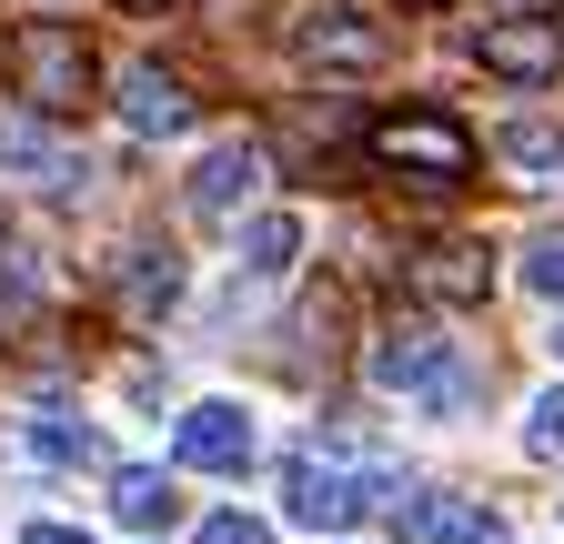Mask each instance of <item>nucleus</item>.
Instances as JSON below:
<instances>
[{
	"label": "nucleus",
	"instance_id": "1",
	"mask_svg": "<svg viewBox=\"0 0 564 544\" xmlns=\"http://www.w3.org/2000/svg\"><path fill=\"white\" fill-rule=\"evenodd\" d=\"M364 373H373L383 393L423 403L434 424H454V414H474V403H484V373L444 344L434 323H383V333H373V353H364Z\"/></svg>",
	"mask_w": 564,
	"mask_h": 544
},
{
	"label": "nucleus",
	"instance_id": "2",
	"mask_svg": "<svg viewBox=\"0 0 564 544\" xmlns=\"http://www.w3.org/2000/svg\"><path fill=\"white\" fill-rule=\"evenodd\" d=\"M282 514L313 524V534H343L352 514H413V485L393 464H343V454H293L282 464Z\"/></svg>",
	"mask_w": 564,
	"mask_h": 544
},
{
	"label": "nucleus",
	"instance_id": "3",
	"mask_svg": "<svg viewBox=\"0 0 564 544\" xmlns=\"http://www.w3.org/2000/svg\"><path fill=\"white\" fill-rule=\"evenodd\" d=\"M364 152H373L393 182H413V192H464V182H474V131H464L454 111H434V101L364 121Z\"/></svg>",
	"mask_w": 564,
	"mask_h": 544
},
{
	"label": "nucleus",
	"instance_id": "4",
	"mask_svg": "<svg viewBox=\"0 0 564 544\" xmlns=\"http://www.w3.org/2000/svg\"><path fill=\"white\" fill-rule=\"evenodd\" d=\"M0 61H11L21 101L51 111V121H82L91 91H101V61H91V41L70 31V21H21L11 41H0Z\"/></svg>",
	"mask_w": 564,
	"mask_h": 544
},
{
	"label": "nucleus",
	"instance_id": "5",
	"mask_svg": "<svg viewBox=\"0 0 564 544\" xmlns=\"http://www.w3.org/2000/svg\"><path fill=\"white\" fill-rule=\"evenodd\" d=\"M293 61H303L313 81H364V72H383V61H393V31L364 21L352 0H323L313 21H293Z\"/></svg>",
	"mask_w": 564,
	"mask_h": 544
},
{
	"label": "nucleus",
	"instance_id": "6",
	"mask_svg": "<svg viewBox=\"0 0 564 544\" xmlns=\"http://www.w3.org/2000/svg\"><path fill=\"white\" fill-rule=\"evenodd\" d=\"M262 182H272V142H252V131H242V142H223V152H202V172H192V222H212V232H232L242 213H252V202H262Z\"/></svg>",
	"mask_w": 564,
	"mask_h": 544
},
{
	"label": "nucleus",
	"instance_id": "7",
	"mask_svg": "<svg viewBox=\"0 0 564 544\" xmlns=\"http://www.w3.org/2000/svg\"><path fill=\"white\" fill-rule=\"evenodd\" d=\"M474 61H484L494 81H514V91H544V81L564 72V21H544V11L484 21V31H474Z\"/></svg>",
	"mask_w": 564,
	"mask_h": 544
},
{
	"label": "nucleus",
	"instance_id": "8",
	"mask_svg": "<svg viewBox=\"0 0 564 544\" xmlns=\"http://www.w3.org/2000/svg\"><path fill=\"white\" fill-rule=\"evenodd\" d=\"M0 172H31L51 202H82V182H91V162L51 131V111H11L0 121Z\"/></svg>",
	"mask_w": 564,
	"mask_h": 544
},
{
	"label": "nucleus",
	"instance_id": "9",
	"mask_svg": "<svg viewBox=\"0 0 564 544\" xmlns=\"http://www.w3.org/2000/svg\"><path fill=\"white\" fill-rule=\"evenodd\" d=\"M121 121L141 131V142H172V131L202 121V101H192L182 72H162V61H131V72H121Z\"/></svg>",
	"mask_w": 564,
	"mask_h": 544
},
{
	"label": "nucleus",
	"instance_id": "10",
	"mask_svg": "<svg viewBox=\"0 0 564 544\" xmlns=\"http://www.w3.org/2000/svg\"><path fill=\"white\" fill-rule=\"evenodd\" d=\"M172 454L192 474H242L252 464V414H242V403H192L182 434H172Z\"/></svg>",
	"mask_w": 564,
	"mask_h": 544
},
{
	"label": "nucleus",
	"instance_id": "11",
	"mask_svg": "<svg viewBox=\"0 0 564 544\" xmlns=\"http://www.w3.org/2000/svg\"><path fill=\"white\" fill-rule=\"evenodd\" d=\"M403 283H413L423 303H484V293H494V252H484V242H423V252L403 262Z\"/></svg>",
	"mask_w": 564,
	"mask_h": 544
},
{
	"label": "nucleus",
	"instance_id": "12",
	"mask_svg": "<svg viewBox=\"0 0 564 544\" xmlns=\"http://www.w3.org/2000/svg\"><path fill=\"white\" fill-rule=\"evenodd\" d=\"M182 303V262L172 252H131L121 262V323H162Z\"/></svg>",
	"mask_w": 564,
	"mask_h": 544
},
{
	"label": "nucleus",
	"instance_id": "13",
	"mask_svg": "<svg viewBox=\"0 0 564 544\" xmlns=\"http://www.w3.org/2000/svg\"><path fill=\"white\" fill-rule=\"evenodd\" d=\"M111 514H121L131 534H152V524H172V514H182V494H172V474L121 464V474H111Z\"/></svg>",
	"mask_w": 564,
	"mask_h": 544
},
{
	"label": "nucleus",
	"instance_id": "14",
	"mask_svg": "<svg viewBox=\"0 0 564 544\" xmlns=\"http://www.w3.org/2000/svg\"><path fill=\"white\" fill-rule=\"evenodd\" d=\"M343 142H364V121H352L343 101H303L293 121H282V152H293V162H313V152H343ZM272 152V162H282Z\"/></svg>",
	"mask_w": 564,
	"mask_h": 544
},
{
	"label": "nucleus",
	"instance_id": "15",
	"mask_svg": "<svg viewBox=\"0 0 564 544\" xmlns=\"http://www.w3.org/2000/svg\"><path fill=\"white\" fill-rule=\"evenodd\" d=\"M232 232H242V272H282V262L303 252V222H293V213H252V222H232Z\"/></svg>",
	"mask_w": 564,
	"mask_h": 544
},
{
	"label": "nucleus",
	"instance_id": "16",
	"mask_svg": "<svg viewBox=\"0 0 564 544\" xmlns=\"http://www.w3.org/2000/svg\"><path fill=\"white\" fill-rule=\"evenodd\" d=\"M423 534H434V544H505V514H494V504H434V514H413Z\"/></svg>",
	"mask_w": 564,
	"mask_h": 544
},
{
	"label": "nucleus",
	"instance_id": "17",
	"mask_svg": "<svg viewBox=\"0 0 564 544\" xmlns=\"http://www.w3.org/2000/svg\"><path fill=\"white\" fill-rule=\"evenodd\" d=\"M505 162L514 172H564V121H505Z\"/></svg>",
	"mask_w": 564,
	"mask_h": 544
},
{
	"label": "nucleus",
	"instance_id": "18",
	"mask_svg": "<svg viewBox=\"0 0 564 544\" xmlns=\"http://www.w3.org/2000/svg\"><path fill=\"white\" fill-rule=\"evenodd\" d=\"M524 454H534V464H564V383L534 393V414H524Z\"/></svg>",
	"mask_w": 564,
	"mask_h": 544
},
{
	"label": "nucleus",
	"instance_id": "19",
	"mask_svg": "<svg viewBox=\"0 0 564 544\" xmlns=\"http://www.w3.org/2000/svg\"><path fill=\"white\" fill-rule=\"evenodd\" d=\"M31 454H41V464H82V454H91V424H61V414H41V424H31Z\"/></svg>",
	"mask_w": 564,
	"mask_h": 544
},
{
	"label": "nucleus",
	"instance_id": "20",
	"mask_svg": "<svg viewBox=\"0 0 564 544\" xmlns=\"http://www.w3.org/2000/svg\"><path fill=\"white\" fill-rule=\"evenodd\" d=\"M524 283H534V293H544V303H564V242H544V252H534V262H524Z\"/></svg>",
	"mask_w": 564,
	"mask_h": 544
},
{
	"label": "nucleus",
	"instance_id": "21",
	"mask_svg": "<svg viewBox=\"0 0 564 544\" xmlns=\"http://www.w3.org/2000/svg\"><path fill=\"white\" fill-rule=\"evenodd\" d=\"M202 544H272V524H252V514H212Z\"/></svg>",
	"mask_w": 564,
	"mask_h": 544
},
{
	"label": "nucleus",
	"instance_id": "22",
	"mask_svg": "<svg viewBox=\"0 0 564 544\" xmlns=\"http://www.w3.org/2000/svg\"><path fill=\"white\" fill-rule=\"evenodd\" d=\"M202 21L212 31H242V21H262V0H202Z\"/></svg>",
	"mask_w": 564,
	"mask_h": 544
},
{
	"label": "nucleus",
	"instance_id": "23",
	"mask_svg": "<svg viewBox=\"0 0 564 544\" xmlns=\"http://www.w3.org/2000/svg\"><path fill=\"white\" fill-rule=\"evenodd\" d=\"M21 544H91L82 524H21Z\"/></svg>",
	"mask_w": 564,
	"mask_h": 544
},
{
	"label": "nucleus",
	"instance_id": "24",
	"mask_svg": "<svg viewBox=\"0 0 564 544\" xmlns=\"http://www.w3.org/2000/svg\"><path fill=\"white\" fill-rule=\"evenodd\" d=\"M121 11H172V0H121Z\"/></svg>",
	"mask_w": 564,
	"mask_h": 544
},
{
	"label": "nucleus",
	"instance_id": "25",
	"mask_svg": "<svg viewBox=\"0 0 564 544\" xmlns=\"http://www.w3.org/2000/svg\"><path fill=\"white\" fill-rule=\"evenodd\" d=\"M403 11H444V0H403Z\"/></svg>",
	"mask_w": 564,
	"mask_h": 544
},
{
	"label": "nucleus",
	"instance_id": "26",
	"mask_svg": "<svg viewBox=\"0 0 564 544\" xmlns=\"http://www.w3.org/2000/svg\"><path fill=\"white\" fill-rule=\"evenodd\" d=\"M554 353H564V333H554Z\"/></svg>",
	"mask_w": 564,
	"mask_h": 544
}]
</instances>
